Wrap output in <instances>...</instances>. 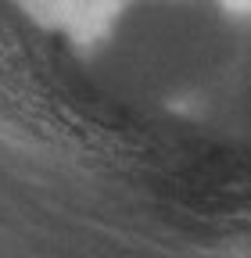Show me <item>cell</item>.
Returning a JSON list of instances; mask_svg holds the SVG:
<instances>
[{
  "instance_id": "cell-1",
  "label": "cell",
  "mask_w": 251,
  "mask_h": 258,
  "mask_svg": "<svg viewBox=\"0 0 251 258\" xmlns=\"http://www.w3.org/2000/svg\"><path fill=\"white\" fill-rule=\"evenodd\" d=\"M247 47L226 0H122L93 40V72L122 101L179 108L208 101Z\"/></svg>"
},
{
  "instance_id": "cell-2",
  "label": "cell",
  "mask_w": 251,
  "mask_h": 258,
  "mask_svg": "<svg viewBox=\"0 0 251 258\" xmlns=\"http://www.w3.org/2000/svg\"><path fill=\"white\" fill-rule=\"evenodd\" d=\"M205 104L219 129H226L233 140L251 147V36H247L244 54L230 69V76L215 86V93Z\"/></svg>"
}]
</instances>
